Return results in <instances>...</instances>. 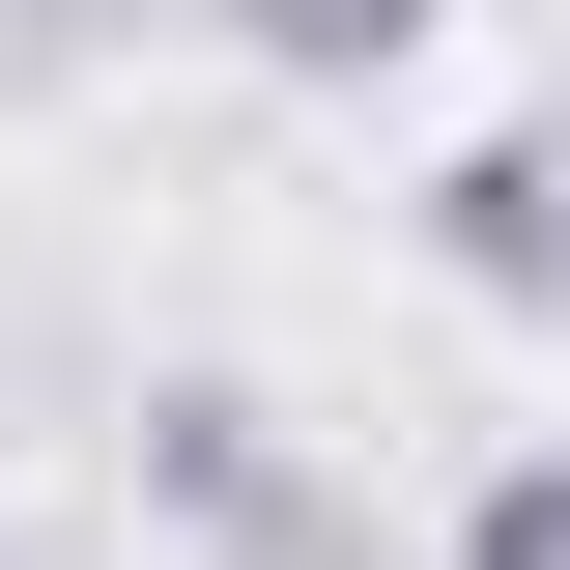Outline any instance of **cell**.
<instances>
[{
    "label": "cell",
    "mask_w": 570,
    "mask_h": 570,
    "mask_svg": "<svg viewBox=\"0 0 570 570\" xmlns=\"http://www.w3.org/2000/svg\"><path fill=\"white\" fill-rule=\"evenodd\" d=\"M115 456H142V513H171L200 570H371V513L314 485V428H285L257 371H171V400H142Z\"/></svg>",
    "instance_id": "1"
},
{
    "label": "cell",
    "mask_w": 570,
    "mask_h": 570,
    "mask_svg": "<svg viewBox=\"0 0 570 570\" xmlns=\"http://www.w3.org/2000/svg\"><path fill=\"white\" fill-rule=\"evenodd\" d=\"M428 257H456V314H570V142L542 115L456 142V171H428Z\"/></svg>",
    "instance_id": "2"
},
{
    "label": "cell",
    "mask_w": 570,
    "mask_h": 570,
    "mask_svg": "<svg viewBox=\"0 0 570 570\" xmlns=\"http://www.w3.org/2000/svg\"><path fill=\"white\" fill-rule=\"evenodd\" d=\"M228 58H257V86H400L428 0H228Z\"/></svg>",
    "instance_id": "3"
},
{
    "label": "cell",
    "mask_w": 570,
    "mask_h": 570,
    "mask_svg": "<svg viewBox=\"0 0 570 570\" xmlns=\"http://www.w3.org/2000/svg\"><path fill=\"white\" fill-rule=\"evenodd\" d=\"M456 570H570V456H485L456 485Z\"/></svg>",
    "instance_id": "4"
}]
</instances>
